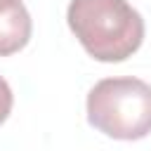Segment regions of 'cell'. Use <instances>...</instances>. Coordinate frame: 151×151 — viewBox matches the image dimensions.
I'll return each instance as SVG.
<instances>
[{
    "instance_id": "7a4b0ae2",
    "label": "cell",
    "mask_w": 151,
    "mask_h": 151,
    "mask_svg": "<svg viewBox=\"0 0 151 151\" xmlns=\"http://www.w3.org/2000/svg\"><path fill=\"white\" fill-rule=\"evenodd\" d=\"M87 123L113 139H144L151 132V85L132 76L99 80L87 92Z\"/></svg>"
},
{
    "instance_id": "277c9868",
    "label": "cell",
    "mask_w": 151,
    "mask_h": 151,
    "mask_svg": "<svg viewBox=\"0 0 151 151\" xmlns=\"http://www.w3.org/2000/svg\"><path fill=\"white\" fill-rule=\"evenodd\" d=\"M12 104H14L12 87H9V83L0 76V125L7 120V116H9V111H12Z\"/></svg>"
},
{
    "instance_id": "6da1fadb",
    "label": "cell",
    "mask_w": 151,
    "mask_h": 151,
    "mask_svg": "<svg viewBox=\"0 0 151 151\" xmlns=\"http://www.w3.org/2000/svg\"><path fill=\"white\" fill-rule=\"evenodd\" d=\"M66 21L97 61H123L144 42V19L127 0H71Z\"/></svg>"
},
{
    "instance_id": "3957f363",
    "label": "cell",
    "mask_w": 151,
    "mask_h": 151,
    "mask_svg": "<svg viewBox=\"0 0 151 151\" xmlns=\"http://www.w3.org/2000/svg\"><path fill=\"white\" fill-rule=\"evenodd\" d=\"M31 14L21 0H0V57L24 50L31 40Z\"/></svg>"
}]
</instances>
